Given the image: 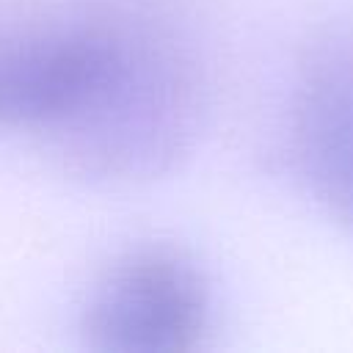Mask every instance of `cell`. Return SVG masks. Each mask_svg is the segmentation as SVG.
Masks as SVG:
<instances>
[{
    "label": "cell",
    "mask_w": 353,
    "mask_h": 353,
    "mask_svg": "<svg viewBox=\"0 0 353 353\" xmlns=\"http://www.w3.org/2000/svg\"><path fill=\"white\" fill-rule=\"evenodd\" d=\"M94 55L72 102L36 132L72 179L124 188L157 179L193 149L204 113V66L160 0H108L91 11Z\"/></svg>",
    "instance_id": "cell-1"
},
{
    "label": "cell",
    "mask_w": 353,
    "mask_h": 353,
    "mask_svg": "<svg viewBox=\"0 0 353 353\" xmlns=\"http://www.w3.org/2000/svg\"><path fill=\"white\" fill-rule=\"evenodd\" d=\"M212 320V290L201 265L174 245H138L94 281L80 336L94 353H193Z\"/></svg>",
    "instance_id": "cell-2"
},
{
    "label": "cell",
    "mask_w": 353,
    "mask_h": 353,
    "mask_svg": "<svg viewBox=\"0 0 353 353\" xmlns=\"http://www.w3.org/2000/svg\"><path fill=\"white\" fill-rule=\"evenodd\" d=\"M292 154L314 201L353 234V28L320 33L292 88Z\"/></svg>",
    "instance_id": "cell-3"
},
{
    "label": "cell",
    "mask_w": 353,
    "mask_h": 353,
    "mask_svg": "<svg viewBox=\"0 0 353 353\" xmlns=\"http://www.w3.org/2000/svg\"><path fill=\"white\" fill-rule=\"evenodd\" d=\"M85 17L47 28H0V124L39 132L72 99L91 52Z\"/></svg>",
    "instance_id": "cell-4"
}]
</instances>
